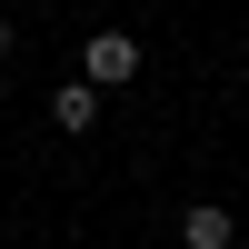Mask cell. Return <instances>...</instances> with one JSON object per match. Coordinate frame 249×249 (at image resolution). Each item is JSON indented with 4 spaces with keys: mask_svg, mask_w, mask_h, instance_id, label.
I'll use <instances>...</instances> for the list:
<instances>
[{
    "mask_svg": "<svg viewBox=\"0 0 249 249\" xmlns=\"http://www.w3.org/2000/svg\"><path fill=\"white\" fill-rule=\"evenodd\" d=\"M50 130H100V90H90V80H60V90H50Z\"/></svg>",
    "mask_w": 249,
    "mask_h": 249,
    "instance_id": "cell-3",
    "label": "cell"
},
{
    "mask_svg": "<svg viewBox=\"0 0 249 249\" xmlns=\"http://www.w3.org/2000/svg\"><path fill=\"white\" fill-rule=\"evenodd\" d=\"M10 50H20V30H10V20H0V60H10Z\"/></svg>",
    "mask_w": 249,
    "mask_h": 249,
    "instance_id": "cell-4",
    "label": "cell"
},
{
    "mask_svg": "<svg viewBox=\"0 0 249 249\" xmlns=\"http://www.w3.org/2000/svg\"><path fill=\"white\" fill-rule=\"evenodd\" d=\"M80 80H90L100 100H110V90H130V80H140V40H130V30H90V50H80Z\"/></svg>",
    "mask_w": 249,
    "mask_h": 249,
    "instance_id": "cell-1",
    "label": "cell"
},
{
    "mask_svg": "<svg viewBox=\"0 0 249 249\" xmlns=\"http://www.w3.org/2000/svg\"><path fill=\"white\" fill-rule=\"evenodd\" d=\"M179 249H239V219L219 210V199H190V210H179Z\"/></svg>",
    "mask_w": 249,
    "mask_h": 249,
    "instance_id": "cell-2",
    "label": "cell"
}]
</instances>
